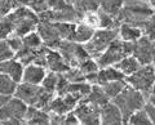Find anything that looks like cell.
Listing matches in <instances>:
<instances>
[{"instance_id":"ffe728a7","label":"cell","mask_w":155,"mask_h":125,"mask_svg":"<svg viewBox=\"0 0 155 125\" xmlns=\"http://www.w3.org/2000/svg\"><path fill=\"white\" fill-rule=\"evenodd\" d=\"M25 121L26 124H51V114L43 108L28 106Z\"/></svg>"},{"instance_id":"52a82bcc","label":"cell","mask_w":155,"mask_h":125,"mask_svg":"<svg viewBox=\"0 0 155 125\" xmlns=\"http://www.w3.org/2000/svg\"><path fill=\"white\" fill-rule=\"evenodd\" d=\"M127 84L132 88L140 90L145 97H149L153 86L155 84V67L153 63L142 65L140 69L133 72L132 75H128L125 78Z\"/></svg>"},{"instance_id":"603a6c76","label":"cell","mask_w":155,"mask_h":125,"mask_svg":"<svg viewBox=\"0 0 155 125\" xmlns=\"http://www.w3.org/2000/svg\"><path fill=\"white\" fill-rule=\"evenodd\" d=\"M116 69L120 70L125 75V76H128V75H132L133 72H136L140 67H141L142 65L138 62V59L136 58L134 56H127V57H124V58L122 61H119L118 63H115L114 65Z\"/></svg>"},{"instance_id":"5b68a950","label":"cell","mask_w":155,"mask_h":125,"mask_svg":"<svg viewBox=\"0 0 155 125\" xmlns=\"http://www.w3.org/2000/svg\"><path fill=\"white\" fill-rule=\"evenodd\" d=\"M133 46H134V41H124L118 36L106 48L105 52H102L96 58L100 69L114 66L119 61H122L124 57L130 56L133 53Z\"/></svg>"},{"instance_id":"f1b7e54d","label":"cell","mask_w":155,"mask_h":125,"mask_svg":"<svg viewBox=\"0 0 155 125\" xmlns=\"http://www.w3.org/2000/svg\"><path fill=\"white\" fill-rule=\"evenodd\" d=\"M22 41H23V46L26 48H30V49H38V48L43 46V40L39 32L35 30V31H31L28 32L27 35H25L22 37Z\"/></svg>"},{"instance_id":"1f68e13d","label":"cell","mask_w":155,"mask_h":125,"mask_svg":"<svg viewBox=\"0 0 155 125\" xmlns=\"http://www.w3.org/2000/svg\"><path fill=\"white\" fill-rule=\"evenodd\" d=\"M128 124H145V125H150L153 124L150 120L147 112L145 111V108H141L138 111H136L134 114L130 115V117L128 120Z\"/></svg>"},{"instance_id":"2e32d148","label":"cell","mask_w":155,"mask_h":125,"mask_svg":"<svg viewBox=\"0 0 155 125\" xmlns=\"http://www.w3.org/2000/svg\"><path fill=\"white\" fill-rule=\"evenodd\" d=\"M100 117H101V124H122L123 123V115L120 112L119 107L114 102H109L104 107H101Z\"/></svg>"},{"instance_id":"9a60e30c","label":"cell","mask_w":155,"mask_h":125,"mask_svg":"<svg viewBox=\"0 0 155 125\" xmlns=\"http://www.w3.org/2000/svg\"><path fill=\"white\" fill-rule=\"evenodd\" d=\"M125 76L122 71L118 70L115 66H109V67H104L100 69L96 72V81L94 84L97 85H105L110 83V81H115V80H125Z\"/></svg>"},{"instance_id":"484cf974","label":"cell","mask_w":155,"mask_h":125,"mask_svg":"<svg viewBox=\"0 0 155 125\" xmlns=\"http://www.w3.org/2000/svg\"><path fill=\"white\" fill-rule=\"evenodd\" d=\"M17 85L18 83L14 79H12L9 75L0 72V94L12 97L16 93Z\"/></svg>"},{"instance_id":"cb8c5ba5","label":"cell","mask_w":155,"mask_h":125,"mask_svg":"<svg viewBox=\"0 0 155 125\" xmlns=\"http://www.w3.org/2000/svg\"><path fill=\"white\" fill-rule=\"evenodd\" d=\"M81 14L88 12H97L100 9V0H66Z\"/></svg>"},{"instance_id":"f546056e","label":"cell","mask_w":155,"mask_h":125,"mask_svg":"<svg viewBox=\"0 0 155 125\" xmlns=\"http://www.w3.org/2000/svg\"><path fill=\"white\" fill-rule=\"evenodd\" d=\"M58 75H60V74L53 72V71H49V72H47L45 78L43 79V81H41L40 85H41L45 90H48V92L56 94L57 84H58Z\"/></svg>"},{"instance_id":"3957f363","label":"cell","mask_w":155,"mask_h":125,"mask_svg":"<svg viewBox=\"0 0 155 125\" xmlns=\"http://www.w3.org/2000/svg\"><path fill=\"white\" fill-rule=\"evenodd\" d=\"M153 13L154 8L150 5V3H146V0H124L123 8L118 16V21L120 23H129L137 27H142Z\"/></svg>"},{"instance_id":"4316f807","label":"cell","mask_w":155,"mask_h":125,"mask_svg":"<svg viewBox=\"0 0 155 125\" xmlns=\"http://www.w3.org/2000/svg\"><path fill=\"white\" fill-rule=\"evenodd\" d=\"M127 86V81L125 80H115L110 81V83L102 85V88L105 90V93L107 94V97L110 99H114L119 93H122V90Z\"/></svg>"},{"instance_id":"d6986e66","label":"cell","mask_w":155,"mask_h":125,"mask_svg":"<svg viewBox=\"0 0 155 125\" xmlns=\"http://www.w3.org/2000/svg\"><path fill=\"white\" fill-rule=\"evenodd\" d=\"M96 30H97V28L87 25V23L83 22V21L78 22L75 30H74V34H72V36H71L70 40L80 43V44H85V43H88L92 39V36H93V34H94Z\"/></svg>"},{"instance_id":"ee69618b","label":"cell","mask_w":155,"mask_h":125,"mask_svg":"<svg viewBox=\"0 0 155 125\" xmlns=\"http://www.w3.org/2000/svg\"><path fill=\"white\" fill-rule=\"evenodd\" d=\"M9 4L12 7V11L16 8H21V7H28L30 0H9Z\"/></svg>"},{"instance_id":"bcb514c9","label":"cell","mask_w":155,"mask_h":125,"mask_svg":"<svg viewBox=\"0 0 155 125\" xmlns=\"http://www.w3.org/2000/svg\"><path fill=\"white\" fill-rule=\"evenodd\" d=\"M11 98L9 97V95H4V94H0V107H2V106H4L5 104L7 102H8V99Z\"/></svg>"},{"instance_id":"ac0fdd59","label":"cell","mask_w":155,"mask_h":125,"mask_svg":"<svg viewBox=\"0 0 155 125\" xmlns=\"http://www.w3.org/2000/svg\"><path fill=\"white\" fill-rule=\"evenodd\" d=\"M45 75H47L45 67L35 65V63H30L25 66L22 81L23 83H30V84H41Z\"/></svg>"},{"instance_id":"b9f144b4","label":"cell","mask_w":155,"mask_h":125,"mask_svg":"<svg viewBox=\"0 0 155 125\" xmlns=\"http://www.w3.org/2000/svg\"><path fill=\"white\" fill-rule=\"evenodd\" d=\"M64 124H74V125L80 124L79 119L76 117V115H75V112H74V110H72V111H70V112H67V114H65Z\"/></svg>"},{"instance_id":"e575fe53","label":"cell","mask_w":155,"mask_h":125,"mask_svg":"<svg viewBox=\"0 0 155 125\" xmlns=\"http://www.w3.org/2000/svg\"><path fill=\"white\" fill-rule=\"evenodd\" d=\"M142 32H145V35L150 37L153 41H155V12L147 18V21L142 25Z\"/></svg>"},{"instance_id":"60d3db41","label":"cell","mask_w":155,"mask_h":125,"mask_svg":"<svg viewBox=\"0 0 155 125\" xmlns=\"http://www.w3.org/2000/svg\"><path fill=\"white\" fill-rule=\"evenodd\" d=\"M66 0H48V8L49 9H61L67 5Z\"/></svg>"},{"instance_id":"ba28073f","label":"cell","mask_w":155,"mask_h":125,"mask_svg":"<svg viewBox=\"0 0 155 125\" xmlns=\"http://www.w3.org/2000/svg\"><path fill=\"white\" fill-rule=\"evenodd\" d=\"M27 110L28 106L22 99L11 97L0 107V124H26Z\"/></svg>"},{"instance_id":"7dc6e473","label":"cell","mask_w":155,"mask_h":125,"mask_svg":"<svg viewBox=\"0 0 155 125\" xmlns=\"http://www.w3.org/2000/svg\"><path fill=\"white\" fill-rule=\"evenodd\" d=\"M149 3H150V5L155 9V0H149Z\"/></svg>"},{"instance_id":"83f0119b","label":"cell","mask_w":155,"mask_h":125,"mask_svg":"<svg viewBox=\"0 0 155 125\" xmlns=\"http://www.w3.org/2000/svg\"><path fill=\"white\" fill-rule=\"evenodd\" d=\"M97 14H98V20H100L98 28H119L120 22L118 21L116 17L110 16V14L100 11V9L97 11Z\"/></svg>"},{"instance_id":"7c38bea8","label":"cell","mask_w":155,"mask_h":125,"mask_svg":"<svg viewBox=\"0 0 155 125\" xmlns=\"http://www.w3.org/2000/svg\"><path fill=\"white\" fill-rule=\"evenodd\" d=\"M76 117L79 119L80 124H101L100 112L101 108L96 104L91 103L89 101L83 98L74 108Z\"/></svg>"},{"instance_id":"5bb4252c","label":"cell","mask_w":155,"mask_h":125,"mask_svg":"<svg viewBox=\"0 0 155 125\" xmlns=\"http://www.w3.org/2000/svg\"><path fill=\"white\" fill-rule=\"evenodd\" d=\"M70 65L65 61L62 54L57 49H49L47 52V69L57 74H64L70 69Z\"/></svg>"},{"instance_id":"30bf717a","label":"cell","mask_w":155,"mask_h":125,"mask_svg":"<svg viewBox=\"0 0 155 125\" xmlns=\"http://www.w3.org/2000/svg\"><path fill=\"white\" fill-rule=\"evenodd\" d=\"M57 50L61 53L65 61L71 67H78L84 59L89 58V53L87 52L84 44L72 41V40H62Z\"/></svg>"},{"instance_id":"d6a6232c","label":"cell","mask_w":155,"mask_h":125,"mask_svg":"<svg viewBox=\"0 0 155 125\" xmlns=\"http://www.w3.org/2000/svg\"><path fill=\"white\" fill-rule=\"evenodd\" d=\"M78 67L81 70V72H83L84 75H88V74H92V72H97V71L100 70V66H98V63H97L96 58H93V57H89V58L84 59Z\"/></svg>"},{"instance_id":"d590c367","label":"cell","mask_w":155,"mask_h":125,"mask_svg":"<svg viewBox=\"0 0 155 125\" xmlns=\"http://www.w3.org/2000/svg\"><path fill=\"white\" fill-rule=\"evenodd\" d=\"M14 57V50L8 44L7 39H0V62L11 59Z\"/></svg>"},{"instance_id":"74e56055","label":"cell","mask_w":155,"mask_h":125,"mask_svg":"<svg viewBox=\"0 0 155 125\" xmlns=\"http://www.w3.org/2000/svg\"><path fill=\"white\" fill-rule=\"evenodd\" d=\"M34 12L36 14L44 12L48 9V0H30V4H28Z\"/></svg>"},{"instance_id":"8fae6325","label":"cell","mask_w":155,"mask_h":125,"mask_svg":"<svg viewBox=\"0 0 155 125\" xmlns=\"http://www.w3.org/2000/svg\"><path fill=\"white\" fill-rule=\"evenodd\" d=\"M141 65H150L155 59V41L146 35H142L137 41H134L133 53Z\"/></svg>"},{"instance_id":"8d00e7d4","label":"cell","mask_w":155,"mask_h":125,"mask_svg":"<svg viewBox=\"0 0 155 125\" xmlns=\"http://www.w3.org/2000/svg\"><path fill=\"white\" fill-rule=\"evenodd\" d=\"M83 22H85L87 25H89V26L94 27V28H98L100 27V20H98V14H97V12L84 13Z\"/></svg>"},{"instance_id":"7bdbcfd3","label":"cell","mask_w":155,"mask_h":125,"mask_svg":"<svg viewBox=\"0 0 155 125\" xmlns=\"http://www.w3.org/2000/svg\"><path fill=\"white\" fill-rule=\"evenodd\" d=\"M143 108H145V111L147 112L150 120H151V123L155 124V104L150 103V102H146V104H145Z\"/></svg>"},{"instance_id":"4fadbf2b","label":"cell","mask_w":155,"mask_h":125,"mask_svg":"<svg viewBox=\"0 0 155 125\" xmlns=\"http://www.w3.org/2000/svg\"><path fill=\"white\" fill-rule=\"evenodd\" d=\"M83 98H80L79 95H75V94H62V95H57L52 101L49 106L47 107L45 111L51 112V114H60V115H65L67 112L72 111L76 104L80 102Z\"/></svg>"},{"instance_id":"f6af8a7d","label":"cell","mask_w":155,"mask_h":125,"mask_svg":"<svg viewBox=\"0 0 155 125\" xmlns=\"http://www.w3.org/2000/svg\"><path fill=\"white\" fill-rule=\"evenodd\" d=\"M147 102H150V103L155 104V84H154L153 89H151V92H150L149 97H147Z\"/></svg>"},{"instance_id":"277c9868","label":"cell","mask_w":155,"mask_h":125,"mask_svg":"<svg viewBox=\"0 0 155 125\" xmlns=\"http://www.w3.org/2000/svg\"><path fill=\"white\" fill-rule=\"evenodd\" d=\"M113 102L118 106L120 112H122L123 123H128L130 115L145 107L146 97L140 90L132 88L130 85H127L122 90V93H119L113 99Z\"/></svg>"},{"instance_id":"f35d334b","label":"cell","mask_w":155,"mask_h":125,"mask_svg":"<svg viewBox=\"0 0 155 125\" xmlns=\"http://www.w3.org/2000/svg\"><path fill=\"white\" fill-rule=\"evenodd\" d=\"M8 44L11 45V48L14 50V54H16V52L18 49H21L22 45H23V41H22V37H19V36H16V35H12V36H9L8 39Z\"/></svg>"},{"instance_id":"4dcf8cb0","label":"cell","mask_w":155,"mask_h":125,"mask_svg":"<svg viewBox=\"0 0 155 125\" xmlns=\"http://www.w3.org/2000/svg\"><path fill=\"white\" fill-rule=\"evenodd\" d=\"M13 31H14L13 21L8 13L5 17L0 20V39H8L9 36L13 35Z\"/></svg>"},{"instance_id":"8992f818","label":"cell","mask_w":155,"mask_h":125,"mask_svg":"<svg viewBox=\"0 0 155 125\" xmlns=\"http://www.w3.org/2000/svg\"><path fill=\"white\" fill-rule=\"evenodd\" d=\"M9 17L12 18L14 26L13 35L19 37H23L28 32L35 31L39 23L38 14L30 7H21L13 9L9 12Z\"/></svg>"},{"instance_id":"e0dca14e","label":"cell","mask_w":155,"mask_h":125,"mask_svg":"<svg viewBox=\"0 0 155 125\" xmlns=\"http://www.w3.org/2000/svg\"><path fill=\"white\" fill-rule=\"evenodd\" d=\"M23 70H25V66L17 58H14V57L11 59L4 61V62H0V72L9 75L12 79L16 80L17 83H21L22 81Z\"/></svg>"},{"instance_id":"9c48e42d","label":"cell","mask_w":155,"mask_h":125,"mask_svg":"<svg viewBox=\"0 0 155 125\" xmlns=\"http://www.w3.org/2000/svg\"><path fill=\"white\" fill-rule=\"evenodd\" d=\"M119 36V28H97L92 39L84 46L91 57L97 58Z\"/></svg>"},{"instance_id":"7402d4cb","label":"cell","mask_w":155,"mask_h":125,"mask_svg":"<svg viewBox=\"0 0 155 125\" xmlns=\"http://www.w3.org/2000/svg\"><path fill=\"white\" fill-rule=\"evenodd\" d=\"M142 36V28L129 25V23H120L119 26V37L124 41H137Z\"/></svg>"},{"instance_id":"836d02e7","label":"cell","mask_w":155,"mask_h":125,"mask_svg":"<svg viewBox=\"0 0 155 125\" xmlns=\"http://www.w3.org/2000/svg\"><path fill=\"white\" fill-rule=\"evenodd\" d=\"M65 78L71 81V83H80V81H87L85 80V75L81 72V70L79 67H70L66 72L62 74Z\"/></svg>"},{"instance_id":"7a4b0ae2","label":"cell","mask_w":155,"mask_h":125,"mask_svg":"<svg viewBox=\"0 0 155 125\" xmlns=\"http://www.w3.org/2000/svg\"><path fill=\"white\" fill-rule=\"evenodd\" d=\"M14 97L22 99L27 106L47 110L51 101L54 98V93L45 90L40 84H30L21 81V84L17 85Z\"/></svg>"},{"instance_id":"d4e9b609","label":"cell","mask_w":155,"mask_h":125,"mask_svg":"<svg viewBox=\"0 0 155 125\" xmlns=\"http://www.w3.org/2000/svg\"><path fill=\"white\" fill-rule=\"evenodd\" d=\"M124 0H100V11L118 18L123 8Z\"/></svg>"},{"instance_id":"6da1fadb","label":"cell","mask_w":155,"mask_h":125,"mask_svg":"<svg viewBox=\"0 0 155 125\" xmlns=\"http://www.w3.org/2000/svg\"><path fill=\"white\" fill-rule=\"evenodd\" d=\"M75 27L76 23L71 22H39L36 31L47 48L57 49L62 40L71 39Z\"/></svg>"},{"instance_id":"ab89813d","label":"cell","mask_w":155,"mask_h":125,"mask_svg":"<svg viewBox=\"0 0 155 125\" xmlns=\"http://www.w3.org/2000/svg\"><path fill=\"white\" fill-rule=\"evenodd\" d=\"M12 11V7L9 4V0H0V20L4 18Z\"/></svg>"},{"instance_id":"44dd1931","label":"cell","mask_w":155,"mask_h":125,"mask_svg":"<svg viewBox=\"0 0 155 125\" xmlns=\"http://www.w3.org/2000/svg\"><path fill=\"white\" fill-rule=\"evenodd\" d=\"M87 101H89L91 103L96 104L97 107H104L106 103L110 102V98L107 97V94L105 93V90L102 88V85H97V84H93L92 85V89L89 94L85 97Z\"/></svg>"},{"instance_id":"c3c4849f","label":"cell","mask_w":155,"mask_h":125,"mask_svg":"<svg viewBox=\"0 0 155 125\" xmlns=\"http://www.w3.org/2000/svg\"><path fill=\"white\" fill-rule=\"evenodd\" d=\"M153 65H154V67H155V59H154V62H153Z\"/></svg>"}]
</instances>
